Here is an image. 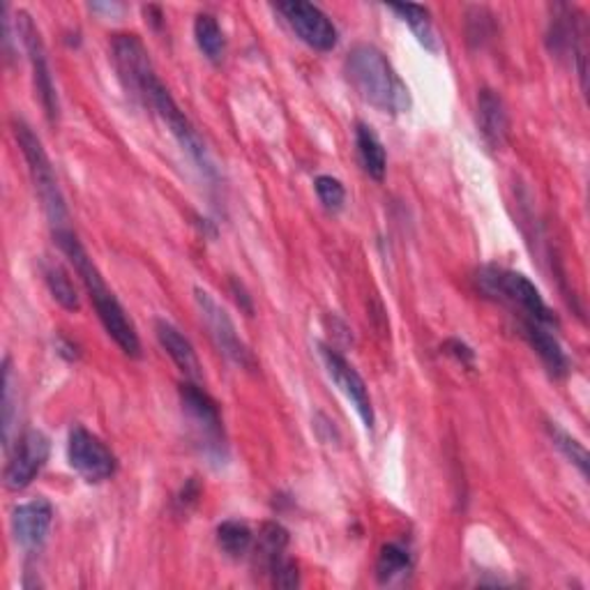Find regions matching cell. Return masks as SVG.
<instances>
[{
  "label": "cell",
  "instance_id": "obj_1",
  "mask_svg": "<svg viewBox=\"0 0 590 590\" xmlns=\"http://www.w3.org/2000/svg\"><path fill=\"white\" fill-rule=\"evenodd\" d=\"M53 238L58 242V248L63 250V254L70 258V263L74 266L76 275L81 277V281H84L93 308H95L101 325H105V330L109 333V337L120 346V351H123L125 356L141 358V341H139L134 323L130 321L128 312L123 310V304L118 302L113 291L107 287L105 277H101V273L97 270V266L88 256L86 248L81 245L76 233L70 227L56 229Z\"/></svg>",
  "mask_w": 590,
  "mask_h": 590
},
{
  "label": "cell",
  "instance_id": "obj_2",
  "mask_svg": "<svg viewBox=\"0 0 590 590\" xmlns=\"http://www.w3.org/2000/svg\"><path fill=\"white\" fill-rule=\"evenodd\" d=\"M344 74L351 88L383 113H406L411 109V93L381 49L358 45L344 60Z\"/></svg>",
  "mask_w": 590,
  "mask_h": 590
},
{
  "label": "cell",
  "instance_id": "obj_3",
  "mask_svg": "<svg viewBox=\"0 0 590 590\" xmlns=\"http://www.w3.org/2000/svg\"><path fill=\"white\" fill-rule=\"evenodd\" d=\"M12 130H14V139H16L19 148H22V153L26 157L35 192H37L39 201H43V208L51 221L53 231L68 229V206H65L63 192H60V185H58L56 169H53L51 159L43 146V141H39V136L31 130V125L24 123V120H14Z\"/></svg>",
  "mask_w": 590,
  "mask_h": 590
},
{
  "label": "cell",
  "instance_id": "obj_4",
  "mask_svg": "<svg viewBox=\"0 0 590 590\" xmlns=\"http://www.w3.org/2000/svg\"><path fill=\"white\" fill-rule=\"evenodd\" d=\"M478 279L486 296H494L496 300L510 304L513 310L519 312L521 321H535L546 325V328H556L558 325V316L526 275L490 266L480 273Z\"/></svg>",
  "mask_w": 590,
  "mask_h": 590
},
{
  "label": "cell",
  "instance_id": "obj_5",
  "mask_svg": "<svg viewBox=\"0 0 590 590\" xmlns=\"http://www.w3.org/2000/svg\"><path fill=\"white\" fill-rule=\"evenodd\" d=\"M144 101L157 111V116L161 120H165V125L169 128V132L176 136V141L182 146V150H185L196 161L198 169L206 171L208 176H215V169H213L210 155L206 150V144H203V139L198 136V132L190 123V118L180 111V107L176 105V99L169 93V88L161 84L157 76L150 79V84L146 86Z\"/></svg>",
  "mask_w": 590,
  "mask_h": 590
},
{
  "label": "cell",
  "instance_id": "obj_6",
  "mask_svg": "<svg viewBox=\"0 0 590 590\" xmlns=\"http://www.w3.org/2000/svg\"><path fill=\"white\" fill-rule=\"evenodd\" d=\"M194 302H196L198 316H201L203 325L208 328L210 339L215 341L219 353L224 358H229L233 364H238V368L254 372L256 370V360H254L252 351L245 346V341L240 339V335L236 330L231 316L227 314V310H224L221 304L208 291H203L198 287L194 289Z\"/></svg>",
  "mask_w": 590,
  "mask_h": 590
},
{
  "label": "cell",
  "instance_id": "obj_7",
  "mask_svg": "<svg viewBox=\"0 0 590 590\" xmlns=\"http://www.w3.org/2000/svg\"><path fill=\"white\" fill-rule=\"evenodd\" d=\"M16 35L22 37V45L28 53L31 68H33V84L37 91L39 101H43V109L49 118V123H58L60 105H58V93L53 84V74L49 68L47 49L43 43V35H39L35 22L28 12H16Z\"/></svg>",
  "mask_w": 590,
  "mask_h": 590
},
{
  "label": "cell",
  "instance_id": "obj_8",
  "mask_svg": "<svg viewBox=\"0 0 590 590\" xmlns=\"http://www.w3.org/2000/svg\"><path fill=\"white\" fill-rule=\"evenodd\" d=\"M68 459L74 471L91 484L111 480L116 475V455L107 443L84 426H74L68 438Z\"/></svg>",
  "mask_w": 590,
  "mask_h": 590
},
{
  "label": "cell",
  "instance_id": "obj_9",
  "mask_svg": "<svg viewBox=\"0 0 590 590\" xmlns=\"http://www.w3.org/2000/svg\"><path fill=\"white\" fill-rule=\"evenodd\" d=\"M51 453L49 438L37 432L28 430L16 438V443L10 447V459L5 466V486L10 492H22L33 484V480L39 475V471L47 466Z\"/></svg>",
  "mask_w": 590,
  "mask_h": 590
},
{
  "label": "cell",
  "instance_id": "obj_10",
  "mask_svg": "<svg viewBox=\"0 0 590 590\" xmlns=\"http://www.w3.org/2000/svg\"><path fill=\"white\" fill-rule=\"evenodd\" d=\"M180 401L194 430L198 432L203 441L201 445L206 447V453L210 457H224V426L217 401L206 390H201L194 381H185L180 385Z\"/></svg>",
  "mask_w": 590,
  "mask_h": 590
},
{
  "label": "cell",
  "instance_id": "obj_11",
  "mask_svg": "<svg viewBox=\"0 0 590 590\" xmlns=\"http://www.w3.org/2000/svg\"><path fill=\"white\" fill-rule=\"evenodd\" d=\"M277 10L304 45H310L316 51H333L337 47L339 33L333 19L321 8L304 3V0H289V3H279Z\"/></svg>",
  "mask_w": 590,
  "mask_h": 590
},
{
  "label": "cell",
  "instance_id": "obj_12",
  "mask_svg": "<svg viewBox=\"0 0 590 590\" xmlns=\"http://www.w3.org/2000/svg\"><path fill=\"white\" fill-rule=\"evenodd\" d=\"M111 53L118 76L123 81L128 93L144 99L146 86L150 84V79L157 76L146 45L141 43L139 35H116L111 43Z\"/></svg>",
  "mask_w": 590,
  "mask_h": 590
},
{
  "label": "cell",
  "instance_id": "obj_13",
  "mask_svg": "<svg viewBox=\"0 0 590 590\" xmlns=\"http://www.w3.org/2000/svg\"><path fill=\"white\" fill-rule=\"evenodd\" d=\"M321 358H323L325 370H328L337 388L344 393L346 399L356 406V411H358L360 420L364 422V426H368V430H374L376 418H374V406H372L368 383H364V378L358 374L353 364L346 360L341 353L330 349V346H321Z\"/></svg>",
  "mask_w": 590,
  "mask_h": 590
},
{
  "label": "cell",
  "instance_id": "obj_14",
  "mask_svg": "<svg viewBox=\"0 0 590 590\" xmlns=\"http://www.w3.org/2000/svg\"><path fill=\"white\" fill-rule=\"evenodd\" d=\"M51 523H53V507L45 498L22 503L12 510L14 540L19 546H24L26 552H35V549L47 542Z\"/></svg>",
  "mask_w": 590,
  "mask_h": 590
},
{
  "label": "cell",
  "instance_id": "obj_15",
  "mask_svg": "<svg viewBox=\"0 0 590 590\" xmlns=\"http://www.w3.org/2000/svg\"><path fill=\"white\" fill-rule=\"evenodd\" d=\"M478 118H480V130L486 144L494 150H501L507 144V136H510V116H507L503 97L492 91L482 88L478 95Z\"/></svg>",
  "mask_w": 590,
  "mask_h": 590
},
{
  "label": "cell",
  "instance_id": "obj_16",
  "mask_svg": "<svg viewBox=\"0 0 590 590\" xmlns=\"http://www.w3.org/2000/svg\"><path fill=\"white\" fill-rule=\"evenodd\" d=\"M155 333H157V339L161 344V349H165L169 353V358L176 362V368L185 374L188 381H201L203 372H201V362H198V356L194 351L192 341L182 335L173 323L159 318L155 323Z\"/></svg>",
  "mask_w": 590,
  "mask_h": 590
},
{
  "label": "cell",
  "instance_id": "obj_17",
  "mask_svg": "<svg viewBox=\"0 0 590 590\" xmlns=\"http://www.w3.org/2000/svg\"><path fill=\"white\" fill-rule=\"evenodd\" d=\"M521 328L528 344L533 346V351L540 356L542 364L549 370V374H552L554 378H563L569 372V360L563 351L561 341L556 339L554 330L535 321H521Z\"/></svg>",
  "mask_w": 590,
  "mask_h": 590
},
{
  "label": "cell",
  "instance_id": "obj_18",
  "mask_svg": "<svg viewBox=\"0 0 590 590\" xmlns=\"http://www.w3.org/2000/svg\"><path fill=\"white\" fill-rule=\"evenodd\" d=\"M356 148H358V159H360L362 169L368 171L370 178L381 182L385 178V171H388V155H385L381 139L372 132L370 125L358 123Z\"/></svg>",
  "mask_w": 590,
  "mask_h": 590
},
{
  "label": "cell",
  "instance_id": "obj_19",
  "mask_svg": "<svg viewBox=\"0 0 590 590\" xmlns=\"http://www.w3.org/2000/svg\"><path fill=\"white\" fill-rule=\"evenodd\" d=\"M287 546H289V531L277 521H268L261 526L258 531V542H256V565L263 569V573H270V567L287 556Z\"/></svg>",
  "mask_w": 590,
  "mask_h": 590
},
{
  "label": "cell",
  "instance_id": "obj_20",
  "mask_svg": "<svg viewBox=\"0 0 590 590\" xmlns=\"http://www.w3.org/2000/svg\"><path fill=\"white\" fill-rule=\"evenodd\" d=\"M194 37L201 53L206 56L210 63H219L227 51V39H224V31L213 14H198L194 22Z\"/></svg>",
  "mask_w": 590,
  "mask_h": 590
},
{
  "label": "cell",
  "instance_id": "obj_21",
  "mask_svg": "<svg viewBox=\"0 0 590 590\" xmlns=\"http://www.w3.org/2000/svg\"><path fill=\"white\" fill-rule=\"evenodd\" d=\"M217 544L229 558H242L254 544V533L245 521H221L217 526Z\"/></svg>",
  "mask_w": 590,
  "mask_h": 590
},
{
  "label": "cell",
  "instance_id": "obj_22",
  "mask_svg": "<svg viewBox=\"0 0 590 590\" xmlns=\"http://www.w3.org/2000/svg\"><path fill=\"white\" fill-rule=\"evenodd\" d=\"M43 273H45V281L47 287L53 296V300L60 304V308L68 310V312H79V296H76V289L74 284L68 275V270L60 266V263L56 261H47L43 266Z\"/></svg>",
  "mask_w": 590,
  "mask_h": 590
},
{
  "label": "cell",
  "instance_id": "obj_23",
  "mask_svg": "<svg viewBox=\"0 0 590 590\" xmlns=\"http://www.w3.org/2000/svg\"><path fill=\"white\" fill-rule=\"evenodd\" d=\"M393 12H397L401 16V22H406L411 26V31L416 33L418 43L422 47H426L430 51H436L438 49V39H436V33H434V26H432V19H430V10L422 8V5H390Z\"/></svg>",
  "mask_w": 590,
  "mask_h": 590
},
{
  "label": "cell",
  "instance_id": "obj_24",
  "mask_svg": "<svg viewBox=\"0 0 590 590\" xmlns=\"http://www.w3.org/2000/svg\"><path fill=\"white\" fill-rule=\"evenodd\" d=\"M411 569V556L399 544H385L378 554L376 577L381 583H390Z\"/></svg>",
  "mask_w": 590,
  "mask_h": 590
},
{
  "label": "cell",
  "instance_id": "obj_25",
  "mask_svg": "<svg viewBox=\"0 0 590 590\" xmlns=\"http://www.w3.org/2000/svg\"><path fill=\"white\" fill-rule=\"evenodd\" d=\"M546 432H549V436H552L554 445L563 453V457L569 463H575L583 478H588V453H586V447L575 436H569L563 430V426H558L556 422H546Z\"/></svg>",
  "mask_w": 590,
  "mask_h": 590
},
{
  "label": "cell",
  "instance_id": "obj_26",
  "mask_svg": "<svg viewBox=\"0 0 590 590\" xmlns=\"http://www.w3.org/2000/svg\"><path fill=\"white\" fill-rule=\"evenodd\" d=\"M16 397H14V372H12V362L5 358L3 362V441H5V450L10 453L12 447V430H14V420H16Z\"/></svg>",
  "mask_w": 590,
  "mask_h": 590
},
{
  "label": "cell",
  "instance_id": "obj_27",
  "mask_svg": "<svg viewBox=\"0 0 590 590\" xmlns=\"http://www.w3.org/2000/svg\"><path fill=\"white\" fill-rule=\"evenodd\" d=\"M314 190L321 198V203L325 208H328L330 213H337L344 208V201H346V190L341 182L333 176H318L314 180Z\"/></svg>",
  "mask_w": 590,
  "mask_h": 590
},
{
  "label": "cell",
  "instance_id": "obj_28",
  "mask_svg": "<svg viewBox=\"0 0 590 590\" xmlns=\"http://www.w3.org/2000/svg\"><path fill=\"white\" fill-rule=\"evenodd\" d=\"M273 577V586L277 588H298L300 586V575H298V565L291 561V558H279L273 567L270 573Z\"/></svg>",
  "mask_w": 590,
  "mask_h": 590
},
{
  "label": "cell",
  "instance_id": "obj_29",
  "mask_svg": "<svg viewBox=\"0 0 590 590\" xmlns=\"http://www.w3.org/2000/svg\"><path fill=\"white\" fill-rule=\"evenodd\" d=\"M445 353L455 356L461 364H466V368H473V362H475L473 349H468V346L463 341H459V339H447L445 341Z\"/></svg>",
  "mask_w": 590,
  "mask_h": 590
},
{
  "label": "cell",
  "instance_id": "obj_30",
  "mask_svg": "<svg viewBox=\"0 0 590 590\" xmlns=\"http://www.w3.org/2000/svg\"><path fill=\"white\" fill-rule=\"evenodd\" d=\"M231 289H233V293H236V302L240 304V310H242V312H245L248 316H252V314H254V304H252V298L248 296L245 287H242V284H240V281L231 279Z\"/></svg>",
  "mask_w": 590,
  "mask_h": 590
},
{
  "label": "cell",
  "instance_id": "obj_31",
  "mask_svg": "<svg viewBox=\"0 0 590 590\" xmlns=\"http://www.w3.org/2000/svg\"><path fill=\"white\" fill-rule=\"evenodd\" d=\"M91 10L97 12V14L107 12V14L116 16V14H123L125 12V5H118V3H91Z\"/></svg>",
  "mask_w": 590,
  "mask_h": 590
}]
</instances>
